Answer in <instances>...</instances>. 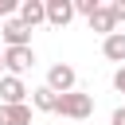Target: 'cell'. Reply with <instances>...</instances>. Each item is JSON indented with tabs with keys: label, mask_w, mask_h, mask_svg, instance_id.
Masks as SVG:
<instances>
[{
	"label": "cell",
	"mask_w": 125,
	"mask_h": 125,
	"mask_svg": "<svg viewBox=\"0 0 125 125\" xmlns=\"http://www.w3.org/2000/svg\"><path fill=\"white\" fill-rule=\"evenodd\" d=\"M55 113H62V117H74V121H86V117L94 113V98H90V94H82V90L59 94V109H55Z\"/></svg>",
	"instance_id": "obj_1"
},
{
	"label": "cell",
	"mask_w": 125,
	"mask_h": 125,
	"mask_svg": "<svg viewBox=\"0 0 125 125\" xmlns=\"http://www.w3.org/2000/svg\"><path fill=\"white\" fill-rule=\"evenodd\" d=\"M0 62L8 66V74L20 78V74L35 62V51H31V47H4V59H0Z\"/></svg>",
	"instance_id": "obj_2"
},
{
	"label": "cell",
	"mask_w": 125,
	"mask_h": 125,
	"mask_svg": "<svg viewBox=\"0 0 125 125\" xmlns=\"http://www.w3.org/2000/svg\"><path fill=\"white\" fill-rule=\"evenodd\" d=\"M74 82H78V74H74V66H66V62H55V66L47 70V86H51L55 94H70Z\"/></svg>",
	"instance_id": "obj_3"
},
{
	"label": "cell",
	"mask_w": 125,
	"mask_h": 125,
	"mask_svg": "<svg viewBox=\"0 0 125 125\" xmlns=\"http://www.w3.org/2000/svg\"><path fill=\"white\" fill-rule=\"evenodd\" d=\"M0 39H4V47H31V27L20 20H4Z\"/></svg>",
	"instance_id": "obj_4"
},
{
	"label": "cell",
	"mask_w": 125,
	"mask_h": 125,
	"mask_svg": "<svg viewBox=\"0 0 125 125\" xmlns=\"http://www.w3.org/2000/svg\"><path fill=\"white\" fill-rule=\"evenodd\" d=\"M23 98H27V86L16 74H4L0 78V105H23Z\"/></svg>",
	"instance_id": "obj_5"
},
{
	"label": "cell",
	"mask_w": 125,
	"mask_h": 125,
	"mask_svg": "<svg viewBox=\"0 0 125 125\" xmlns=\"http://www.w3.org/2000/svg\"><path fill=\"white\" fill-rule=\"evenodd\" d=\"M74 20V0H47V23L51 27H66Z\"/></svg>",
	"instance_id": "obj_6"
},
{
	"label": "cell",
	"mask_w": 125,
	"mask_h": 125,
	"mask_svg": "<svg viewBox=\"0 0 125 125\" xmlns=\"http://www.w3.org/2000/svg\"><path fill=\"white\" fill-rule=\"evenodd\" d=\"M20 23H27V27L47 23V0H23L20 4Z\"/></svg>",
	"instance_id": "obj_7"
},
{
	"label": "cell",
	"mask_w": 125,
	"mask_h": 125,
	"mask_svg": "<svg viewBox=\"0 0 125 125\" xmlns=\"http://www.w3.org/2000/svg\"><path fill=\"white\" fill-rule=\"evenodd\" d=\"M0 125H31V105H0Z\"/></svg>",
	"instance_id": "obj_8"
},
{
	"label": "cell",
	"mask_w": 125,
	"mask_h": 125,
	"mask_svg": "<svg viewBox=\"0 0 125 125\" xmlns=\"http://www.w3.org/2000/svg\"><path fill=\"white\" fill-rule=\"evenodd\" d=\"M31 105L43 109V113H55V109H59V94H55L51 86H35V90H31Z\"/></svg>",
	"instance_id": "obj_9"
},
{
	"label": "cell",
	"mask_w": 125,
	"mask_h": 125,
	"mask_svg": "<svg viewBox=\"0 0 125 125\" xmlns=\"http://www.w3.org/2000/svg\"><path fill=\"white\" fill-rule=\"evenodd\" d=\"M102 55H105V59H113V62H125V31H113V35H105V43H102Z\"/></svg>",
	"instance_id": "obj_10"
},
{
	"label": "cell",
	"mask_w": 125,
	"mask_h": 125,
	"mask_svg": "<svg viewBox=\"0 0 125 125\" xmlns=\"http://www.w3.org/2000/svg\"><path fill=\"white\" fill-rule=\"evenodd\" d=\"M113 27H117V20H113V12L102 4L94 16H90V31H102V35H113Z\"/></svg>",
	"instance_id": "obj_11"
},
{
	"label": "cell",
	"mask_w": 125,
	"mask_h": 125,
	"mask_svg": "<svg viewBox=\"0 0 125 125\" xmlns=\"http://www.w3.org/2000/svg\"><path fill=\"white\" fill-rule=\"evenodd\" d=\"M98 8H102V4H98V0H74V12H82V16H86V20H90V16H94V12H98Z\"/></svg>",
	"instance_id": "obj_12"
},
{
	"label": "cell",
	"mask_w": 125,
	"mask_h": 125,
	"mask_svg": "<svg viewBox=\"0 0 125 125\" xmlns=\"http://www.w3.org/2000/svg\"><path fill=\"white\" fill-rule=\"evenodd\" d=\"M12 12H20L16 0H0V20H12Z\"/></svg>",
	"instance_id": "obj_13"
},
{
	"label": "cell",
	"mask_w": 125,
	"mask_h": 125,
	"mask_svg": "<svg viewBox=\"0 0 125 125\" xmlns=\"http://www.w3.org/2000/svg\"><path fill=\"white\" fill-rule=\"evenodd\" d=\"M109 12H113V20L121 23V20H125V0H113V4H109Z\"/></svg>",
	"instance_id": "obj_14"
},
{
	"label": "cell",
	"mask_w": 125,
	"mask_h": 125,
	"mask_svg": "<svg viewBox=\"0 0 125 125\" xmlns=\"http://www.w3.org/2000/svg\"><path fill=\"white\" fill-rule=\"evenodd\" d=\"M113 86H117V90H121V94H125V66H121V70H117V74H113Z\"/></svg>",
	"instance_id": "obj_15"
},
{
	"label": "cell",
	"mask_w": 125,
	"mask_h": 125,
	"mask_svg": "<svg viewBox=\"0 0 125 125\" xmlns=\"http://www.w3.org/2000/svg\"><path fill=\"white\" fill-rule=\"evenodd\" d=\"M109 121H113V125H125V105H121V109H113V117H109Z\"/></svg>",
	"instance_id": "obj_16"
},
{
	"label": "cell",
	"mask_w": 125,
	"mask_h": 125,
	"mask_svg": "<svg viewBox=\"0 0 125 125\" xmlns=\"http://www.w3.org/2000/svg\"><path fill=\"white\" fill-rule=\"evenodd\" d=\"M0 59H4V39H0Z\"/></svg>",
	"instance_id": "obj_17"
},
{
	"label": "cell",
	"mask_w": 125,
	"mask_h": 125,
	"mask_svg": "<svg viewBox=\"0 0 125 125\" xmlns=\"http://www.w3.org/2000/svg\"><path fill=\"white\" fill-rule=\"evenodd\" d=\"M0 66H4V62H0ZM0 78H4V74H0Z\"/></svg>",
	"instance_id": "obj_18"
}]
</instances>
